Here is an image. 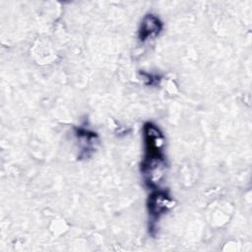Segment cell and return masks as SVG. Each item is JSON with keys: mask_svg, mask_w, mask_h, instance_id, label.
Returning <instances> with one entry per match:
<instances>
[{"mask_svg": "<svg viewBox=\"0 0 252 252\" xmlns=\"http://www.w3.org/2000/svg\"><path fill=\"white\" fill-rule=\"evenodd\" d=\"M161 29V24L154 15H148L144 18L140 29V39L145 41L153 36H156Z\"/></svg>", "mask_w": 252, "mask_h": 252, "instance_id": "cell-1", "label": "cell"}, {"mask_svg": "<svg viewBox=\"0 0 252 252\" xmlns=\"http://www.w3.org/2000/svg\"><path fill=\"white\" fill-rule=\"evenodd\" d=\"M169 205V200L164 194L156 193L151 197L150 201V210L153 215L161 214Z\"/></svg>", "mask_w": 252, "mask_h": 252, "instance_id": "cell-2", "label": "cell"}]
</instances>
